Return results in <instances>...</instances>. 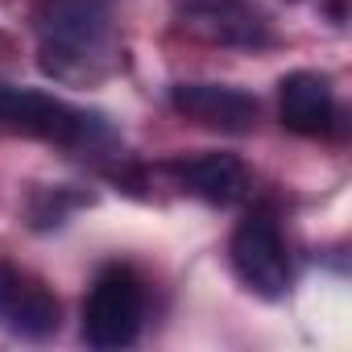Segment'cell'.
<instances>
[{"label": "cell", "instance_id": "7a4b0ae2", "mask_svg": "<svg viewBox=\"0 0 352 352\" xmlns=\"http://www.w3.org/2000/svg\"><path fill=\"white\" fill-rule=\"evenodd\" d=\"M145 319V286L129 265H108L83 302V340L91 348H129Z\"/></svg>", "mask_w": 352, "mask_h": 352}, {"label": "cell", "instance_id": "ba28073f", "mask_svg": "<svg viewBox=\"0 0 352 352\" xmlns=\"http://www.w3.org/2000/svg\"><path fill=\"white\" fill-rule=\"evenodd\" d=\"M278 108L282 124L302 137H323L336 124V96L331 83L315 71H294L278 83Z\"/></svg>", "mask_w": 352, "mask_h": 352}, {"label": "cell", "instance_id": "8992f818", "mask_svg": "<svg viewBox=\"0 0 352 352\" xmlns=\"http://www.w3.org/2000/svg\"><path fill=\"white\" fill-rule=\"evenodd\" d=\"M170 104L179 116L220 133H249L257 124V100L228 83H179L170 91Z\"/></svg>", "mask_w": 352, "mask_h": 352}, {"label": "cell", "instance_id": "52a82bcc", "mask_svg": "<svg viewBox=\"0 0 352 352\" xmlns=\"http://www.w3.org/2000/svg\"><path fill=\"white\" fill-rule=\"evenodd\" d=\"M183 25L208 42H220V46H265L270 42V30L261 21L257 9H249L245 0H191L183 9Z\"/></svg>", "mask_w": 352, "mask_h": 352}, {"label": "cell", "instance_id": "6da1fadb", "mask_svg": "<svg viewBox=\"0 0 352 352\" xmlns=\"http://www.w3.org/2000/svg\"><path fill=\"white\" fill-rule=\"evenodd\" d=\"M120 46L100 0H42L38 63L58 83H100L116 71Z\"/></svg>", "mask_w": 352, "mask_h": 352}, {"label": "cell", "instance_id": "3957f363", "mask_svg": "<svg viewBox=\"0 0 352 352\" xmlns=\"http://www.w3.org/2000/svg\"><path fill=\"white\" fill-rule=\"evenodd\" d=\"M0 129L54 141V145H71V149L87 145L100 133V124L87 112L71 108L67 100L50 91H34V87H0Z\"/></svg>", "mask_w": 352, "mask_h": 352}, {"label": "cell", "instance_id": "277c9868", "mask_svg": "<svg viewBox=\"0 0 352 352\" xmlns=\"http://www.w3.org/2000/svg\"><path fill=\"white\" fill-rule=\"evenodd\" d=\"M228 253H232L236 278L253 294H261V298H282L286 294V286H290V257H286V241H282L274 216H265V212L245 216L236 224V232H232Z\"/></svg>", "mask_w": 352, "mask_h": 352}, {"label": "cell", "instance_id": "9c48e42d", "mask_svg": "<svg viewBox=\"0 0 352 352\" xmlns=\"http://www.w3.org/2000/svg\"><path fill=\"white\" fill-rule=\"evenodd\" d=\"M174 174L187 183V191H195L199 199L208 204H236L245 191H249V170L236 153H204V157H191V162H179Z\"/></svg>", "mask_w": 352, "mask_h": 352}, {"label": "cell", "instance_id": "5b68a950", "mask_svg": "<svg viewBox=\"0 0 352 352\" xmlns=\"http://www.w3.org/2000/svg\"><path fill=\"white\" fill-rule=\"evenodd\" d=\"M0 327L25 340H46L58 331V298L9 261H0Z\"/></svg>", "mask_w": 352, "mask_h": 352}]
</instances>
